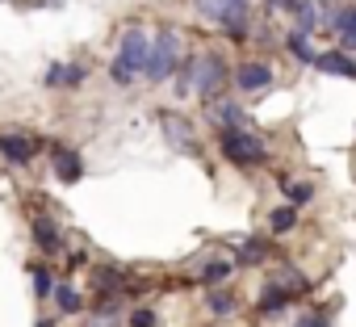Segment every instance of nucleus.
<instances>
[{
  "label": "nucleus",
  "mask_w": 356,
  "mask_h": 327,
  "mask_svg": "<svg viewBox=\"0 0 356 327\" xmlns=\"http://www.w3.org/2000/svg\"><path fill=\"white\" fill-rule=\"evenodd\" d=\"M331 30L339 34V47L343 51H356V9H339L335 22H331Z\"/></svg>",
  "instance_id": "nucleus-11"
},
{
  "label": "nucleus",
  "mask_w": 356,
  "mask_h": 327,
  "mask_svg": "<svg viewBox=\"0 0 356 327\" xmlns=\"http://www.w3.org/2000/svg\"><path fill=\"white\" fill-rule=\"evenodd\" d=\"M314 67L323 76H339V80H356V59L348 51H318L314 55Z\"/></svg>",
  "instance_id": "nucleus-6"
},
{
  "label": "nucleus",
  "mask_w": 356,
  "mask_h": 327,
  "mask_svg": "<svg viewBox=\"0 0 356 327\" xmlns=\"http://www.w3.org/2000/svg\"><path fill=\"white\" fill-rule=\"evenodd\" d=\"M298 327H327V319H314L310 314V319H298Z\"/></svg>",
  "instance_id": "nucleus-25"
},
{
  "label": "nucleus",
  "mask_w": 356,
  "mask_h": 327,
  "mask_svg": "<svg viewBox=\"0 0 356 327\" xmlns=\"http://www.w3.org/2000/svg\"><path fill=\"white\" fill-rule=\"evenodd\" d=\"M289 302H293V294H289V289H281V285H268V289L260 294V302H256V306H260V314H273V310H285Z\"/></svg>",
  "instance_id": "nucleus-12"
},
{
  "label": "nucleus",
  "mask_w": 356,
  "mask_h": 327,
  "mask_svg": "<svg viewBox=\"0 0 356 327\" xmlns=\"http://www.w3.org/2000/svg\"><path fill=\"white\" fill-rule=\"evenodd\" d=\"M222 80H227V67H222V59H218V55H193V88H197L206 101H214V97H218Z\"/></svg>",
  "instance_id": "nucleus-4"
},
{
  "label": "nucleus",
  "mask_w": 356,
  "mask_h": 327,
  "mask_svg": "<svg viewBox=\"0 0 356 327\" xmlns=\"http://www.w3.org/2000/svg\"><path fill=\"white\" fill-rule=\"evenodd\" d=\"M293 223H298V210H293V206H281V210H273V214H268V227H273V235H285V231H293Z\"/></svg>",
  "instance_id": "nucleus-15"
},
{
  "label": "nucleus",
  "mask_w": 356,
  "mask_h": 327,
  "mask_svg": "<svg viewBox=\"0 0 356 327\" xmlns=\"http://www.w3.org/2000/svg\"><path fill=\"white\" fill-rule=\"evenodd\" d=\"M34 294H38V298L55 294V285H51V273H47V269H34Z\"/></svg>",
  "instance_id": "nucleus-21"
},
{
  "label": "nucleus",
  "mask_w": 356,
  "mask_h": 327,
  "mask_svg": "<svg viewBox=\"0 0 356 327\" xmlns=\"http://www.w3.org/2000/svg\"><path fill=\"white\" fill-rule=\"evenodd\" d=\"M268 84H273V67H268V63L248 59V63L235 67V88H239V93H264Z\"/></svg>",
  "instance_id": "nucleus-5"
},
{
  "label": "nucleus",
  "mask_w": 356,
  "mask_h": 327,
  "mask_svg": "<svg viewBox=\"0 0 356 327\" xmlns=\"http://www.w3.org/2000/svg\"><path fill=\"white\" fill-rule=\"evenodd\" d=\"M285 47L302 59V63H314V51H310V42H306V34L302 30H293V34H285Z\"/></svg>",
  "instance_id": "nucleus-17"
},
{
  "label": "nucleus",
  "mask_w": 356,
  "mask_h": 327,
  "mask_svg": "<svg viewBox=\"0 0 356 327\" xmlns=\"http://www.w3.org/2000/svg\"><path fill=\"white\" fill-rule=\"evenodd\" d=\"M285 198H289V206H306V202L314 198V189H310L306 181H298V185H289V189H285Z\"/></svg>",
  "instance_id": "nucleus-19"
},
{
  "label": "nucleus",
  "mask_w": 356,
  "mask_h": 327,
  "mask_svg": "<svg viewBox=\"0 0 356 327\" xmlns=\"http://www.w3.org/2000/svg\"><path fill=\"white\" fill-rule=\"evenodd\" d=\"M34 244L51 256V252H59V227H55V218H47V214H38L34 218Z\"/></svg>",
  "instance_id": "nucleus-10"
},
{
  "label": "nucleus",
  "mask_w": 356,
  "mask_h": 327,
  "mask_svg": "<svg viewBox=\"0 0 356 327\" xmlns=\"http://www.w3.org/2000/svg\"><path fill=\"white\" fill-rule=\"evenodd\" d=\"M147 55H151L147 34H143L138 26H130V30L122 34V42H118V59H113V67H109V76L118 80V88H126V84H134V80L143 76Z\"/></svg>",
  "instance_id": "nucleus-1"
},
{
  "label": "nucleus",
  "mask_w": 356,
  "mask_h": 327,
  "mask_svg": "<svg viewBox=\"0 0 356 327\" xmlns=\"http://www.w3.org/2000/svg\"><path fill=\"white\" fill-rule=\"evenodd\" d=\"M218 143H222V155L235 164V168H252V164H264V159H268L264 143H260L252 130H243V126H227V130L218 134Z\"/></svg>",
  "instance_id": "nucleus-2"
},
{
  "label": "nucleus",
  "mask_w": 356,
  "mask_h": 327,
  "mask_svg": "<svg viewBox=\"0 0 356 327\" xmlns=\"http://www.w3.org/2000/svg\"><path fill=\"white\" fill-rule=\"evenodd\" d=\"M176 67H181V38H176V30H159L155 42H151V55H147L143 76H147L151 84H159V80H168Z\"/></svg>",
  "instance_id": "nucleus-3"
},
{
  "label": "nucleus",
  "mask_w": 356,
  "mask_h": 327,
  "mask_svg": "<svg viewBox=\"0 0 356 327\" xmlns=\"http://www.w3.org/2000/svg\"><path fill=\"white\" fill-rule=\"evenodd\" d=\"M227 273H231V264H227V260H210V264L202 269V281H206V285H218Z\"/></svg>",
  "instance_id": "nucleus-18"
},
{
  "label": "nucleus",
  "mask_w": 356,
  "mask_h": 327,
  "mask_svg": "<svg viewBox=\"0 0 356 327\" xmlns=\"http://www.w3.org/2000/svg\"><path fill=\"white\" fill-rule=\"evenodd\" d=\"M306 0H273V9H285V13H298Z\"/></svg>",
  "instance_id": "nucleus-23"
},
{
  "label": "nucleus",
  "mask_w": 356,
  "mask_h": 327,
  "mask_svg": "<svg viewBox=\"0 0 356 327\" xmlns=\"http://www.w3.org/2000/svg\"><path fill=\"white\" fill-rule=\"evenodd\" d=\"M130 327H155V314L151 310H134L130 314Z\"/></svg>",
  "instance_id": "nucleus-22"
},
{
  "label": "nucleus",
  "mask_w": 356,
  "mask_h": 327,
  "mask_svg": "<svg viewBox=\"0 0 356 327\" xmlns=\"http://www.w3.org/2000/svg\"><path fill=\"white\" fill-rule=\"evenodd\" d=\"M0 155H5V159H17V164H30V159H34V138H26V134H5V138H0Z\"/></svg>",
  "instance_id": "nucleus-9"
},
{
  "label": "nucleus",
  "mask_w": 356,
  "mask_h": 327,
  "mask_svg": "<svg viewBox=\"0 0 356 327\" xmlns=\"http://www.w3.org/2000/svg\"><path fill=\"white\" fill-rule=\"evenodd\" d=\"M264 252H268L264 239H243V244H239V264H260Z\"/></svg>",
  "instance_id": "nucleus-16"
},
{
  "label": "nucleus",
  "mask_w": 356,
  "mask_h": 327,
  "mask_svg": "<svg viewBox=\"0 0 356 327\" xmlns=\"http://www.w3.org/2000/svg\"><path fill=\"white\" fill-rule=\"evenodd\" d=\"M55 302H59V310H63V314H76V310L84 306V298H80V294H76V285H67V281H63V285H55Z\"/></svg>",
  "instance_id": "nucleus-14"
},
{
  "label": "nucleus",
  "mask_w": 356,
  "mask_h": 327,
  "mask_svg": "<svg viewBox=\"0 0 356 327\" xmlns=\"http://www.w3.org/2000/svg\"><path fill=\"white\" fill-rule=\"evenodd\" d=\"M218 26H222L231 38H248V26H243V9H218Z\"/></svg>",
  "instance_id": "nucleus-13"
},
{
  "label": "nucleus",
  "mask_w": 356,
  "mask_h": 327,
  "mask_svg": "<svg viewBox=\"0 0 356 327\" xmlns=\"http://www.w3.org/2000/svg\"><path fill=\"white\" fill-rule=\"evenodd\" d=\"M210 310L231 314V310H235V298H231V294H222V289H210Z\"/></svg>",
  "instance_id": "nucleus-20"
},
{
  "label": "nucleus",
  "mask_w": 356,
  "mask_h": 327,
  "mask_svg": "<svg viewBox=\"0 0 356 327\" xmlns=\"http://www.w3.org/2000/svg\"><path fill=\"white\" fill-rule=\"evenodd\" d=\"M38 327H51V323H47V319H38Z\"/></svg>",
  "instance_id": "nucleus-26"
},
{
  "label": "nucleus",
  "mask_w": 356,
  "mask_h": 327,
  "mask_svg": "<svg viewBox=\"0 0 356 327\" xmlns=\"http://www.w3.org/2000/svg\"><path fill=\"white\" fill-rule=\"evenodd\" d=\"M84 76H88L84 63H51L42 80H47V88H76V84H84Z\"/></svg>",
  "instance_id": "nucleus-8"
},
{
  "label": "nucleus",
  "mask_w": 356,
  "mask_h": 327,
  "mask_svg": "<svg viewBox=\"0 0 356 327\" xmlns=\"http://www.w3.org/2000/svg\"><path fill=\"white\" fill-rule=\"evenodd\" d=\"M51 168H55V177H59L63 185H76V181L84 177V159H80L72 147H55V151H51Z\"/></svg>",
  "instance_id": "nucleus-7"
},
{
  "label": "nucleus",
  "mask_w": 356,
  "mask_h": 327,
  "mask_svg": "<svg viewBox=\"0 0 356 327\" xmlns=\"http://www.w3.org/2000/svg\"><path fill=\"white\" fill-rule=\"evenodd\" d=\"M218 9H248V0H214Z\"/></svg>",
  "instance_id": "nucleus-24"
}]
</instances>
